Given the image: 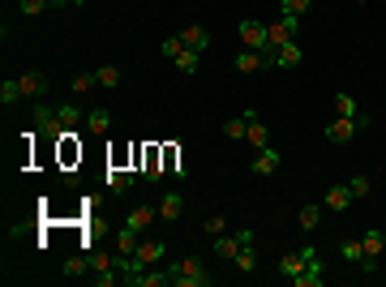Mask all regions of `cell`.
Instances as JSON below:
<instances>
[{"mask_svg": "<svg viewBox=\"0 0 386 287\" xmlns=\"http://www.w3.org/2000/svg\"><path fill=\"white\" fill-rule=\"evenodd\" d=\"M168 274H172V287H211L215 283V274H206L202 257H180V262L168 266Z\"/></svg>", "mask_w": 386, "mask_h": 287, "instance_id": "1", "label": "cell"}, {"mask_svg": "<svg viewBox=\"0 0 386 287\" xmlns=\"http://www.w3.org/2000/svg\"><path fill=\"white\" fill-rule=\"evenodd\" d=\"M373 120L369 116H335L330 124H326V142H335V146H344V142H352L360 129H369Z\"/></svg>", "mask_w": 386, "mask_h": 287, "instance_id": "2", "label": "cell"}, {"mask_svg": "<svg viewBox=\"0 0 386 287\" xmlns=\"http://www.w3.org/2000/svg\"><path fill=\"white\" fill-rule=\"evenodd\" d=\"M163 257H168V240H142V245H138V253L124 262V274L146 270V266H154V262H163Z\"/></svg>", "mask_w": 386, "mask_h": 287, "instance_id": "3", "label": "cell"}, {"mask_svg": "<svg viewBox=\"0 0 386 287\" xmlns=\"http://www.w3.org/2000/svg\"><path fill=\"white\" fill-rule=\"evenodd\" d=\"M35 124L43 129V138H47V142H65V124H61V116H56V108H47V103H43V99L35 103Z\"/></svg>", "mask_w": 386, "mask_h": 287, "instance_id": "4", "label": "cell"}, {"mask_svg": "<svg viewBox=\"0 0 386 287\" xmlns=\"http://www.w3.org/2000/svg\"><path fill=\"white\" fill-rule=\"evenodd\" d=\"M236 35L245 39V47H249V51H266V47H271V35H266V22H253V17H241V26H236Z\"/></svg>", "mask_w": 386, "mask_h": 287, "instance_id": "5", "label": "cell"}, {"mask_svg": "<svg viewBox=\"0 0 386 287\" xmlns=\"http://www.w3.org/2000/svg\"><path fill=\"white\" fill-rule=\"evenodd\" d=\"M382 249H386V236H382V231L378 227H369L365 231V262H360V270H378V257H382Z\"/></svg>", "mask_w": 386, "mask_h": 287, "instance_id": "6", "label": "cell"}, {"mask_svg": "<svg viewBox=\"0 0 386 287\" xmlns=\"http://www.w3.org/2000/svg\"><path fill=\"white\" fill-rule=\"evenodd\" d=\"M17 82H22V95H26V99H43V95H47V73H43V69H26Z\"/></svg>", "mask_w": 386, "mask_h": 287, "instance_id": "7", "label": "cell"}, {"mask_svg": "<svg viewBox=\"0 0 386 287\" xmlns=\"http://www.w3.org/2000/svg\"><path fill=\"white\" fill-rule=\"evenodd\" d=\"M124 283L129 287H163V283H172V274L168 270H134V274H124Z\"/></svg>", "mask_w": 386, "mask_h": 287, "instance_id": "8", "label": "cell"}, {"mask_svg": "<svg viewBox=\"0 0 386 287\" xmlns=\"http://www.w3.org/2000/svg\"><path fill=\"white\" fill-rule=\"evenodd\" d=\"M279 163H283V154H279L275 146H266V150H257V159H253V167H249V172H253V176H271Z\"/></svg>", "mask_w": 386, "mask_h": 287, "instance_id": "9", "label": "cell"}, {"mask_svg": "<svg viewBox=\"0 0 386 287\" xmlns=\"http://www.w3.org/2000/svg\"><path fill=\"white\" fill-rule=\"evenodd\" d=\"M180 43L193 47V51H206L211 47V31H206V26H185V31H180Z\"/></svg>", "mask_w": 386, "mask_h": 287, "instance_id": "10", "label": "cell"}, {"mask_svg": "<svg viewBox=\"0 0 386 287\" xmlns=\"http://www.w3.org/2000/svg\"><path fill=\"white\" fill-rule=\"evenodd\" d=\"M112 129V112L108 108H95V112H86V133L90 138H103Z\"/></svg>", "mask_w": 386, "mask_h": 287, "instance_id": "11", "label": "cell"}, {"mask_svg": "<svg viewBox=\"0 0 386 287\" xmlns=\"http://www.w3.org/2000/svg\"><path fill=\"white\" fill-rule=\"evenodd\" d=\"M322 206H326V211H348V206H352V189L348 185H330L326 197H322Z\"/></svg>", "mask_w": 386, "mask_h": 287, "instance_id": "12", "label": "cell"}, {"mask_svg": "<svg viewBox=\"0 0 386 287\" xmlns=\"http://www.w3.org/2000/svg\"><path fill=\"white\" fill-rule=\"evenodd\" d=\"M180 215H185V197H180V193H168V197L159 202V219H163V223H180Z\"/></svg>", "mask_w": 386, "mask_h": 287, "instance_id": "13", "label": "cell"}, {"mask_svg": "<svg viewBox=\"0 0 386 287\" xmlns=\"http://www.w3.org/2000/svg\"><path fill=\"white\" fill-rule=\"evenodd\" d=\"M47 9H65V0H17V13L22 17H39Z\"/></svg>", "mask_w": 386, "mask_h": 287, "instance_id": "14", "label": "cell"}, {"mask_svg": "<svg viewBox=\"0 0 386 287\" xmlns=\"http://www.w3.org/2000/svg\"><path fill=\"white\" fill-rule=\"evenodd\" d=\"M232 69H236V73H257V69H266V60H262V51H241V56L236 60H232Z\"/></svg>", "mask_w": 386, "mask_h": 287, "instance_id": "15", "label": "cell"}, {"mask_svg": "<svg viewBox=\"0 0 386 287\" xmlns=\"http://www.w3.org/2000/svg\"><path fill=\"white\" fill-rule=\"evenodd\" d=\"M138 245H142V231H134V227H120V231H116V249H120L124 257H134Z\"/></svg>", "mask_w": 386, "mask_h": 287, "instance_id": "16", "label": "cell"}, {"mask_svg": "<svg viewBox=\"0 0 386 287\" xmlns=\"http://www.w3.org/2000/svg\"><path fill=\"white\" fill-rule=\"evenodd\" d=\"M215 253L223 257V262H236V253H241V240H236V231H223V236H215Z\"/></svg>", "mask_w": 386, "mask_h": 287, "instance_id": "17", "label": "cell"}, {"mask_svg": "<svg viewBox=\"0 0 386 287\" xmlns=\"http://www.w3.org/2000/svg\"><path fill=\"white\" fill-rule=\"evenodd\" d=\"M300 270H305V253H300V249H296V253H283V257H279V274H283V279H296Z\"/></svg>", "mask_w": 386, "mask_h": 287, "instance_id": "18", "label": "cell"}, {"mask_svg": "<svg viewBox=\"0 0 386 287\" xmlns=\"http://www.w3.org/2000/svg\"><path fill=\"white\" fill-rule=\"evenodd\" d=\"M154 219H159V211H150V206H138V211L124 219V227H134V231H146Z\"/></svg>", "mask_w": 386, "mask_h": 287, "instance_id": "19", "label": "cell"}, {"mask_svg": "<svg viewBox=\"0 0 386 287\" xmlns=\"http://www.w3.org/2000/svg\"><path fill=\"white\" fill-rule=\"evenodd\" d=\"M245 133H249V120H245V116L223 120V138H227V142H245Z\"/></svg>", "mask_w": 386, "mask_h": 287, "instance_id": "20", "label": "cell"}, {"mask_svg": "<svg viewBox=\"0 0 386 287\" xmlns=\"http://www.w3.org/2000/svg\"><path fill=\"white\" fill-rule=\"evenodd\" d=\"M245 138H249V146H253V150H266V146H271V129H266L262 120H253Z\"/></svg>", "mask_w": 386, "mask_h": 287, "instance_id": "21", "label": "cell"}, {"mask_svg": "<svg viewBox=\"0 0 386 287\" xmlns=\"http://www.w3.org/2000/svg\"><path fill=\"white\" fill-rule=\"evenodd\" d=\"M296 223H300L305 231H318V223H322V206H300V211H296Z\"/></svg>", "mask_w": 386, "mask_h": 287, "instance_id": "22", "label": "cell"}, {"mask_svg": "<svg viewBox=\"0 0 386 287\" xmlns=\"http://www.w3.org/2000/svg\"><path fill=\"white\" fill-rule=\"evenodd\" d=\"M172 65H176L180 73H198V69H202V51H193V47H185V51H180V56H176Z\"/></svg>", "mask_w": 386, "mask_h": 287, "instance_id": "23", "label": "cell"}, {"mask_svg": "<svg viewBox=\"0 0 386 287\" xmlns=\"http://www.w3.org/2000/svg\"><path fill=\"white\" fill-rule=\"evenodd\" d=\"M95 77H99V86H103V90H116L124 73H120L116 65H103V69H95Z\"/></svg>", "mask_w": 386, "mask_h": 287, "instance_id": "24", "label": "cell"}, {"mask_svg": "<svg viewBox=\"0 0 386 287\" xmlns=\"http://www.w3.org/2000/svg\"><path fill=\"white\" fill-rule=\"evenodd\" d=\"M339 253H344V262L360 266V262H365V240H344V245H339Z\"/></svg>", "mask_w": 386, "mask_h": 287, "instance_id": "25", "label": "cell"}, {"mask_svg": "<svg viewBox=\"0 0 386 287\" xmlns=\"http://www.w3.org/2000/svg\"><path fill=\"white\" fill-rule=\"evenodd\" d=\"M26 95H22V82L17 77H5V82H0V103H22Z\"/></svg>", "mask_w": 386, "mask_h": 287, "instance_id": "26", "label": "cell"}, {"mask_svg": "<svg viewBox=\"0 0 386 287\" xmlns=\"http://www.w3.org/2000/svg\"><path fill=\"white\" fill-rule=\"evenodd\" d=\"M56 116H61V124H65V129H77V124H86V116L77 112L73 103H61V108H56Z\"/></svg>", "mask_w": 386, "mask_h": 287, "instance_id": "27", "label": "cell"}, {"mask_svg": "<svg viewBox=\"0 0 386 287\" xmlns=\"http://www.w3.org/2000/svg\"><path fill=\"white\" fill-rule=\"evenodd\" d=\"M236 270H241V274H253V270H257V253H253V245H241V253H236Z\"/></svg>", "mask_w": 386, "mask_h": 287, "instance_id": "28", "label": "cell"}, {"mask_svg": "<svg viewBox=\"0 0 386 287\" xmlns=\"http://www.w3.org/2000/svg\"><path fill=\"white\" fill-rule=\"evenodd\" d=\"M108 189L112 193H129L134 189V172H108Z\"/></svg>", "mask_w": 386, "mask_h": 287, "instance_id": "29", "label": "cell"}, {"mask_svg": "<svg viewBox=\"0 0 386 287\" xmlns=\"http://www.w3.org/2000/svg\"><path fill=\"white\" fill-rule=\"evenodd\" d=\"M348 189H352V197H369V193H373V180H369V176H352Z\"/></svg>", "mask_w": 386, "mask_h": 287, "instance_id": "30", "label": "cell"}, {"mask_svg": "<svg viewBox=\"0 0 386 287\" xmlns=\"http://www.w3.org/2000/svg\"><path fill=\"white\" fill-rule=\"evenodd\" d=\"M86 270H90V257H69V262H65V274L69 279H82Z\"/></svg>", "mask_w": 386, "mask_h": 287, "instance_id": "31", "label": "cell"}, {"mask_svg": "<svg viewBox=\"0 0 386 287\" xmlns=\"http://www.w3.org/2000/svg\"><path fill=\"white\" fill-rule=\"evenodd\" d=\"M335 112H339V116H360V108H356V103H352V95H335Z\"/></svg>", "mask_w": 386, "mask_h": 287, "instance_id": "32", "label": "cell"}, {"mask_svg": "<svg viewBox=\"0 0 386 287\" xmlns=\"http://www.w3.org/2000/svg\"><path fill=\"white\" fill-rule=\"evenodd\" d=\"M202 231H206V236H223V231H227V219H223V215H211V219L202 223Z\"/></svg>", "mask_w": 386, "mask_h": 287, "instance_id": "33", "label": "cell"}, {"mask_svg": "<svg viewBox=\"0 0 386 287\" xmlns=\"http://www.w3.org/2000/svg\"><path fill=\"white\" fill-rule=\"evenodd\" d=\"M159 51H163L168 60H176L180 51H185V43H180V35H172V39H163V43H159Z\"/></svg>", "mask_w": 386, "mask_h": 287, "instance_id": "34", "label": "cell"}, {"mask_svg": "<svg viewBox=\"0 0 386 287\" xmlns=\"http://www.w3.org/2000/svg\"><path fill=\"white\" fill-rule=\"evenodd\" d=\"M95 86H99L95 73H77V77H73V90H77V95H86V90H95Z\"/></svg>", "mask_w": 386, "mask_h": 287, "instance_id": "35", "label": "cell"}, {"mask_svg": "<svg viewBox=\"0 0 386 287\" xmlns=\"http://www.w3.org/2000/svg\"><path fill=\"white\" fill-rule=\"evenodd\" d=\"M279 5H283V13H296V17H300V13L309 9V0H279Z\"/></svg>", "mask_w": 386, "mask_h": 287, "instance_id": "36", "label": "cell"}, {"mask_svg": "<svg viewBox=\"0 0 386 287\" xmlns=\"http://www.w3.org/2000/svg\"><path fill=\"white\" fill-rule=\"evenodd\" d=\"M65 5H82V0H65Z\"/></svg>", "mask_w": 386, "mask_h": 287, "instance_id": "37", "label": "cell"}]
</instances>
